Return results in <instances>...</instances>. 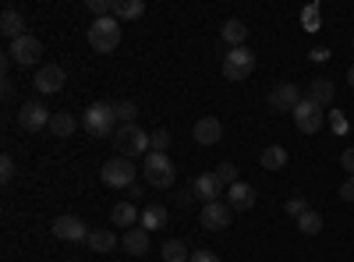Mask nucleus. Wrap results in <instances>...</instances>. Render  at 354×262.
<instances>
[{"label":"nucleus","mask_w":354,"mask_h":262,"mask_svg":"<svg viewBox=\"0 0 354 262\" xmlns=\"http://www.w3.org/2000/svg\"><path fill=\"white\" fill-rule=\"evenodd\" d=\"M110 138H113V149L121 153V156H128V160L149 156V153H153V135H145L138 124H121Z\"/></svg>","instance_id":"1"},{"label":"nucleus","mask_w":354,"mask_h":262,"mask_svg":"<svg viewBox=\"0 0 354 262\" xmlns=\"http://www.w3.org/2000/svg\"><path fill=\"white\" fill-rule=\"evenodd\" d=\"M82 128L93 138H106V135H113L117 128H121V121H117V110L110 103H93L82 113Z\"/></svg>","instance_id":"2"},{"label":"nucleus","mask_w":354,"mask_h":262,"mask_svg":"<svg viewBox=\"0 0 354 262\" xmlns=\"http://www.w3.org/2000/svg\"><path fill=\"white\" fill-rule=\"evenodd\" d=\"M117 43H121V21L117 18H96L88 25V46L96 53H110L117 50Z\"/></svg>","instance_id":"3"},{"label":"nucleus","mask_w":354,"mask_h":262,"mask_svg":"<svg viewBox=\"0 0 354 262\" xmlns=\"http://www.w3.org/2000/svg\"><path fill=\"white\" fill-rule=\"evenodd\" d=\"M142 174H145V181H149L153 188H170L174 178H177V170H174L167 153H149L142 160Z\"/></svg>","instance_id":"4"},{"label":"nucleus","mask_w":354,"mask_h":262,"mask_svg":"<svg viewBox=\"0 0 354 262\" xmlns=\"http://www.w3.org/2000/svg\"><path fill=\"white\" fill-rule=\"evenodd\" d=\"M220 71H223V78H227V82H245V78L255 71V53H252L248 46L227 50L223 64H220Z\"/></svg>","instance_id":"5"},{"label":"nucleus","mask_w":354,"mask_h":262,"mask_svg":"<svg viewBox=\"0 0 354 262\" xmlns=\"http://www.w3.org/2000/svg\"><path fill=\"white\" fill-rule=\"evenodd\" d=\"M100 178H103L106 188H131L135 185V160H128V156L106 160L103 170H100Z\"/></svg>","instance_id":"6"},{"label":"nucleus","mask_w":354,"mask_h":262,"mask_svg":"<svg viewBox=\"0 0 354 262\" xmlns=\"http://www.w3.org/2000/svg\"><path fill=\"white\" fill-rule=\"evenodd\" d=\"M294 128H298L301 135H315L322 131V124H326V113H322V106H315L312 100H301L298 106H294Z\"/></svg>","instance_id":"7"},{"label":"nucleus","mask_w":354,"mask_h":262,"mask_svg":"<svg viewBox=\"0 0 354 262\" xmlns=\"http://www.w3.org/2000/svg\"><path fill=\"white\" fill-rule=\"evenodd\" d=\"M8 57L15 64H21V68H32V64H39V57H43V43L36 39V36H21V39H15L11 43V50H8Z\"/></svg>","instance_id":"8"},{"label":"nucleus","mask_w":354,"mask_h":262,"mask_svg":"<svg viewBox=\"0 0 354 262\" xmlns=\"http://www.w3.org/2000/svg\"><path fill=\"white\" fill-rule=\"evenodd\" d=\"M50 118H53V113H50L39 100H28V103H21V110H18V124H21L25 131H43V128H50Z\"/></svg>","instance_id":"9"},{"label":"nucleus","mask_w":354,"mask_h":262,"mask_svg":"<svg viewBox=\"0 0 354 262\" xmlns=\"http://www.w3.org/2000/svg\"><path fill=\"white\" fill-rule=\"evenodd\" d=\"M64 78H68V75H64L61 64H46V68L36 71V82H32V85H36L39 96H57V93L64 89Z\"/></svg>","instance_id":"10"},{"label":"nucleus","mask_w":354,"mask_h":262,"mask_svg":"<svg viewBox=\"0 0 354 262\" xmlns=\"http://www.w3.org/2000/svg\"><path fill=\"white\" fill-rule=\"evenodd\" d=\"M230 216H234V209L227 206L223 198H220V202H205L202 213H198V220H202L205 230H227V227H230Z\"/></svg>","instance_id":"11"},{"label":"nucleus","mask_w":354,"mask_h":262,"mask_svg":"<svg viewBox=\"0 0 354 262\" xmlns=\"http://www.w3.org/2000/svg\"><path fill=\"white\" fill-rule=\"evenodd\" d=\"M53 234L61 241H88V227L78 216H57L53 220Z\"/></svg>","instance_id":"12"},{"label":"nucleus","mask_w":354,"mask_h":262,"mask_svg":"<svg viewBox=\"0 0 354 262\" xmlns=\"http://www.w3.org/2000/svg\"><path fill=\"white\" fill-rule=\"evenodd\" d=\"M301 100H305V96H301V89H298L294 82H280L277 89L270 93V103H273L277 110H290V113H294V106H298Z\"/></svg>","instance_id":"13"},{"label":"nucleus","mask_w":354,"mask_h":262,"mask_svg":"<svg viewBox=\"0 0 354 262\" xmlns=\"http://www.w3.org/2000/svg\"><path fill=\"white\" fill-rule=\"evenodd\" d=\"M192 135H195L198 145H216L223 138V121L220 118H202V121H195Z\"/></svg>","instance_id":"14"},{"label":"nucleus","mask_w":354,"mask_h":262,"mask_svg":"<svg viewBox=\"0 0 354 262\" xmlns=\"http://www.w3.org/2000/svg\"><path fill=\"white\" fill-rule=\"evenodd\" d=\"M227 206L234 209V213H248L252 206H255V188L252 185H230L227 188Z\"/></svg>","instance_id":"15"},{"label":"nucleus","mask_w":354,"mask_h":262,"mask_svg":"<svg viewBox=\"0 0 354 262\" xmlns=\"http://www.w3.org/2000/svg\"><path fill=\"white\" fill-rule=\"evenodd\" d=\"M192 191H195V198H202V206H205V202H220L223 185L216 181V174H202V178H195Z\"/></svg>","instance_id":"16"},{"label":"nucleus","mask_w":354,"mask_h":262,"mask_svg":"<svg viewBox=\"0 0 354 262\" xmlns=\"http://www.w3.org/2000/svg\"><path fill=\"white\" fill-rule=\"evenodd\" d=\"M110 220H113V227H124V230H131V227H138L142 209L135 206V202H117V206L110 209Z\"/></svg>","instance_id":"17"},{"label":"nucleus","mask_w":354,"mask_h":262,"mask_svg":"<svg viewBox=\"0 0 354 262\" xmlns=\"http://www.w3.org/2000/svg\"><path fill=\"white\" fill-rule=\"evenodd\" d=\"M220 36H223V43H227L230 50H238V46H245V39H248V25H245L241 18H227L223 28H220Z\"/></svg>","instance_id":"18"},{"label":"nucleus","mask_w":354,"mask_h":262,"mask_svg":"<svg viewBox=\"0 0 354 262\" xmlns=\"http://www.w3.org/2000/svg\"><path fill=\"white\" fill-rule=\"evenodd\" d=\"M333 96H337V85H333L330 78H315V82L308 85V93H305V100H312L315 106H330Z\"/></svg>","instance_id":"19"},{"label":"nucleus","mask_w":354,"mask_h":262,"mask_svg":"<svg viewBox=\"0 0 354 262\" xmlns=\"http://www.w3.org/2000/svg\"><path fill=\"white\" fill-rule=\"evenodd\" d=\"M121 245H124V252H128V255H145V252H149V230H142V227L124 230Z\"/></svg>","instance_id":"20"},{"label":"nucleus","mask_w":354,"mask_h":262,"mask_svg":"<svg viewBox=\"0 0 354 262\" xmlns=\"http://www.w3.org/2000/svg\"><path fill=\"white\" fill-rule=\"evenodd\" d=\"M85 245L93 248L96 255H106V252L117 248V234H113V230H106V227H96V230H88V241Z\"/></svg>","instance_id":"21"},{"label":"nucleus","mask_w":354,"mask_h":262,"mask_svg":"<svg viewBox=\"0 0 354 262\" xmlns=\"http://www.w3.org/2000/svg\"><path fill=\"white\" fill-rule=\"evenodd\" d=\"M0 32H4L11 43H15V39H21V36H25V18H21L15 8H8L4 15H0Z\"/></svg>","instance_id":"22"},{"label":"nucleus","mask_w":354,"mask_h":262,"mask_svg":"<svg viewBox=\"0 0 354 262\" xmlns=\"http://www.w3.org/2000/svg\"><path fill=\"white\" fill-rule=\"evenodd\" d=\"M163 223H167V209L160 206V202H153V206H145V209H142V220H138L142 230H149V234H153V230H160Z\"/></svg>","instance_id":"23"},{"label":"nucleus","mask_w":354,"mask_h":262,"mask_svg":"<svg viewBox=\"0 0 354 262\" xmlns=\"http://www.w3.org/2000/svg\"><path fill=\"white\" fill-rule=\"evenodd\" d=\"M145 15V0H117L113 4V18L128 21V18H142Z\"/></svg>","instance_id":"24"},{"label":"nucleus","mask_w":354,"mask_h":262,"mask_svg":"<svg viewBox=\"0 0 354 262\" xmlns=\"http://www.w3.org/2000/svg\"><path fill=\"white\" fill-rule=\"evenodd\" d=\"M287 167V149L283 145H270L262 149V170H283Z\"/></svg>","instance_id":"25"},{"label":"nucleus","mask_w":354,"mask_h":262,"mask_svg":"<svg viewBox=\"0 0 354 262\" xmlns=\"http://www.w3.org/2000/svg\"><path fill=\"white\" fill-rule=\"evenodd\" d=\"M163 262H192V252L185 248V241H163Z\"/></svg>","instance_id":"26"},{"label":"nucleus","mask_w":354,"mask_h":262,"mask_svg":"<svg viewBox=\"0 0 354 262\" xmlns=\"http://www.w3.org/2000/svg\"><path fill=\"white\" fill-rule=\"evenodd\" d=\"M298 230H301V234H305V238H315V234H319V230H322V216H319L315 209H308V213H301V216H298Z\"/></svg>","instance_id":"27"},{"label":"nucleus","mask_w":354,"mask_h":262,"mask_svg":"<svg viewBox=\"0 0 354 262\" xmlns=\"http://www.w3.org/2000/svg\"><path fill=\"white\" fill-rule=\"evenodd\" d=\"M50 131L57 138H68L75 131V118H71V113H53V118H50Z\"/></svg>","instance_id":"28"},{"label":"nucleus","mask_w":354,"mask_h":262,"mask_svg":"<svg viewBox=\"0 0 354 262\" xmlns=\"http://www.w3.org/2000/svg\"><path fill=\"white\" fill-rule=\"evenodd\" d=\"M213 174H216V181H220L223 188H230V185H238V167H234V163H220V167H216Z\"/></svg>","instance_id":"29"},{"label":"nucleus","mask_w":354,"mask_h":262,"mask_svg":"<svg viewBox=\"0 0 354 262\" xmlns=\"http://www.w3.org/2000/svg\"><path fill=\"white\" fill-rule=\"evenodd\" d=\"M113 4L117 0H88V11L96 18H113Z\"/></svg>","instance_id":"30"},{"label":"nucleus","mask_w":354,"mask_h":262,"mask_svg":"<svg viewBox=\"0 0 354 262\" xmlns=\"http://www.w3.org/2000/svg\"><path fill=\"white\" fill-rule=\"evenodd\" d=\"M113 110H117V121H121V124H135V118H138V106L135 103H117Z\"/></svg>","instance_id":"31"},{"label":"nucleus","mask_w":354,"mask_h":262,"mask_svg":"<svg viewBox=\"0 0 354 262\" xmlns=\"http://www.w3.org/2000/svg\"><path fill=\"white\" fill-rule=\"evenodd\" d=\"M15 174H18V167H15V160L11 156H0V181H15Z\"/></svg>","instance_id":"32"},{"label":"nucleus","mask_w":354,"mask_h":262,"mask_svg":"<svg viewBox=\"0 0 354 262\" xmlns=\"http://www.w3.org/2000/svg\"><path fill=\"white\" fill-rule=\"evenodd\" d=\"M167 149H170V131L167 128L153 131V153H167Z\"/></svg>","instance_id":"33"},{"label":"nucleus","mask_w":354,"mask_h":262,"mask_svg":"<svg viewBox=\"0 0 354 262\" xmlns=\"http://www.w3.org/2000/svg\"><path fill=\"white\" fill-rule=\"evenodd\" d=\"M287 213H290V216L308 213V198H301V195H298V198H287Z\"/></svg>","instance_id":"34"},{"label":"nucleus","mask_w":354,"mask_h":262,"mask_svg":"<svg viewBox=\"0 0 354 262\" xmlns=\"http://www.w3.org/2000/svg\"><path fill=\"white\" fill-rule=\"evenodd\" d=\"M192 198H195V191H192V188H181V191L174 195V202H177V209H188V206H192Z\"/></svg>","instance_id":"35"},{"label":"nucleus","mask_w":354,"mask_h":262,"mask_svg":"<svg viewBox=\"0 0 354 262\" xmlns=\"http://www.w3.org/2000/svg\"><path fill=\"white\" fill-rule=\"evenodd\" d=\"M192 262H220V255L209 248H198V252H192Z\"/></svg>","instance_id":"36"},{"label":"nucleus","mask_w":354,"mask_h":262,"mask_svg":"<svg viewBox=\"0 0 354 262\" xmlns=\"http://www.w3.org/2000/svg\"><path fill=\"white\" fill-rule=\"evenodd\" d=\"M340 167L347 170V178H354V149H344V156H340Z\"/></svg>","instance_id":"37"},{"label":"nucleus","mask_w":354,"mask_h":262,"mask_svg":"<svg viewBox=\"0 0 354 262\" xmlns=\"http://www.w3.org/2000/svg\"><path fill=\"white\" fill-rule=\"evenodd\" d=\"M344 202H354V178H347L344 185H340V191H337Z\"/></svg>","instance_id":"38"},{"label":"nucleus","mask_w":354,"mask_h":262,"mask_svg":"<svg viewBox=\"0 0 354 262\" xmlns=\"http://www.w3.org/2000/svg\"><path fill=\"white\" fill-rule=\"evenodd\" d=\"M301 21L308 25V32H315V21H319V8H308V11L301 15Z\"/></svg>","instance_id":"39"},{"label":"nucleus","mask_w":354,"mask_h":262,"mask_svg":"<svg viewBox=\"0 0 354 262\" xmlns=\"http://www.w3.org/2000/svg\"><path fill=\"white\" fill-rule=\"evenodd\" d=\"M308 57H312L315 64H326V61H330V50H326V46H315V50H312Z\"/></svg>","instance_id":"40"},{"label":"nucleus","mask_w":354,"mask_h":262,"mask_svg":"<svg viewBox=\"0 0 354 262\" xmlns=\"http://www.w3.org/2000/svg\"><path fill=\"white\" fill-rule=\"evenodd\" d=\"M138 198H142V185H131L128 188V202H138Z\"/></svg>","instance_id":"41"},{"label":"nucleus","mask_w":354,"mask_h":262,"mask_svg":"<svg viewBox=\"0 0 354 262\" xmlns=\"http://www.w3.org/2000/svg\"><path fill=\"white\" fill-rule=\"evenodd\" d=\"M347 85H351V89H354V64L347 68Z\"/></svg>","instance_id":"42"},{"label":"nucleus","mask_w":354,"mask_h":262,"mask_svg":"<svg viewBox=\"0 0 354 262\" xmlns=\"http://www.w3.org/2000/svg\"><path fill=\"white\" fill-rule=\"evenodd\" d=\"M351 46H354V43H351Z\"/></svg>","instance_id":"43"}]
</instances>
